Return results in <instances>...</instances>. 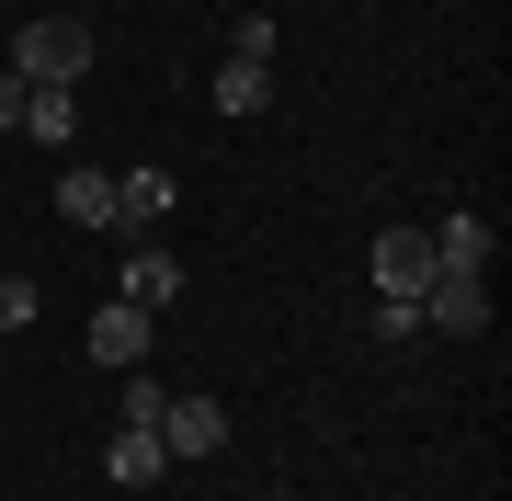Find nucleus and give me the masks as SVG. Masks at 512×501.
I'll list each match as a JSON object with an SVG mask.
<instances>
[{
    "mask_svg": "<svg viewBox=\"0 0 512 501\" xmlns=\"http://www.w3.org/2000/svg\"><path fill=\"white\" fill-rule=\"evenodd\" d=\"M12 126H23V80L0 69V137H12Z\"/></svg>",
    "mask_w": 512,
    "mask_h": 501,
    "instance_id": "nucleus-16",
    "label": "nucleus"
},
{
    "mask_svg": "<svg viewBox=\"0 0 512 501\" xmlns=\"http://www.w3.org/2000/svg\"><path fill=\"white\" fill-rule=\"evenodd\" d=\"M137 501H160V490H137Z\"/></svg>",
    "mask_w": 512,
    "mask_h": 501,
    "instance_id": "nucleus-17",
    "label": "nucleus"
},
{
    "mask_svg": "<svg viewBox=\"0 0 512 501\" xmlns=\"http://www.w3.org/2000/svg\"><path fill=\"white\" fill-rule=\"evenodd\" d=\"M262 103H274V69H262V57H228V69H217V114H228V126H251Z\"/></svg>",
    "mask_w": 512,
    "mask_h": 501,
    "instance_id": "nucleus-11",
    "label": "nucleus"
},
{
    "mask_svg": "<svg viewBox=\"0 0 512 501\" xmlns=\"http://www.w3.org/2000/svg\"><path fill=\"white\" fill-rule=\"evenodd\" d=\"M376 342H421V308H399V297H376V319H365Z\"/></svg>",
    "mask_w": 512,
    "mask_h": 501,
    "instance_id": "nucleus-14",
    "label": "nucleus"
},
{
    "mask_svg": "<svg viewBox=\"0 0 512 501\" xmlns=\"http://www.w3.org/2000/svg\"><path fill=\"white\" fill-rule=\"evenodd\" d=\"M57 217H69V228H114V171H92V160L57 171Z\"/></svg>",
    "mask_w": 512,
    "mask_h": 501,
    "instance_id": "nucleus-10",
    "label": "nucleus"
},
{
    "mask_svg": "<svg viewBox=\"0 0 512 501\" xmlns=\"http://www.w3.org/2000/svg\"><path fill=\"white\" fill-rule=\"evenodd\" d=\"M160 467H171V456H160V433L114 422V445H103V479H114V490H126V501H137V490H160Z\"/></svg>",
    "mask_w": 512,
    "mask_h": 501,
    "instance_id": "nucleus-7",
    "label": "nucleus"
},
{
    "mask_svg": "<svg viewBox=\"0 0 512 501\" xmlns=\"http://www.w3.org/2000/svg\"><path fill=\"white\" fill-rule=\"evenodd\" d=\"M80 353L126 376V365H148V353H160V319H148V308H126V297H103V308H92V342H80Z\"/></svg>",
    "mask_w": 512,
    "mask_h": 501,
    "instance_id": "nucleus-3",
    "label": "nucleus"
},
{
    "mask_svg": "<svg viewBox=\"0 0 512 501\" xmlns=\"http://www.w3.org/2000/svg\"><path fill=\"white\" fill-rule=\"evenodd\" d=\"M114 297H126V308H148V319H160L171 297H183V262H171V251H148V240H137V251H126V285H114Z\"/></svg>",
    "mask_w": 512,
    "mask_h": 501,
    "instance_id": "nucleus-9",
    "label": "nucleus"
},
{
    "mask_svg": "<svg viewBox=\"0 0 512 501\" xmlns=\"http://www.w3.org/2000/svg\"><path fill=\"white\" fill-rule=\"evenodd\" d=\"M421 240H433V274H490V217H444V228H421Z\"/></svg>",
    "mask_w": 512,
    "mask_h": 501,
    "instance_id": "nucleus-8",
    "label": "nucleus"
},
{
    "mask_svg": "<svg viewBox=\"0 0 512 501\" xmlns=\"http://www.w3.org/2000/svg\"><path fill=\"white\" fill-rule=\"evenodd\" d=\"M421 285H433V240H421V228H387L376 240V297L421 308Z\"/></svg>",
    "mask_w": 512,
    "mask_h": 501,
    "instance_id": "nucleus-4",
    "label": "nucleus"
},
{
    "mask_svg": "<svg viewBox=\"0 0 512 501\" xmlns=\"http://www.w3.org/2000/svg\"><path fill=\"white\" fill-rule=\"evenodd\" d=\"M23 319H35V285H23V274H0V342H12Z\"/></svg>",
    "mask_w": 512,
    "mask_h": 501,
    "instance_id": "nucleus-15",
    "label": "nucleus"
},
{
    "mask_svg": "<svg viewBox=\"0 0 512 501\" xmlns=\"http://www.w3.org/2000/svg\"><path fill=\"white\" fill-rule=\"evenodd\" d=\"M160 217H171V171H160V160H126V171H114V228L148 240Z\"/></svg>",
    "mask_w": 512,
    "mask_h": 501,
    "instance_id": "nucleus-5",
    "label": "nucleus"
},
{
    "mask_svg": "<svg viewBox=\"0 0 512 501\" xmlns=\"http://www.w3.org/2000/svg\"><path fill=\"white\" fill-rule=\"evenodd\" d=\"M80 69H92V23L80 12H35L12 35V80L23 92H80Z\"/></svg>",
    "mask_w": 512,
    "mask_h": 501,
    "instance_id": "nucleus-1",
    "label": "nucleus"
},
{
    "mask_svg": "<svg viewBox=\"0 0 512 501\" xmlns=\"http://www.w3.org/2000/svg\"><path fill=\"white\" fill-rule=\"evenodd\" d=\"M228 57H262V69H274V12H239L228 23Z\"/></svg>",
    "mask_w": 512,
    "mask_h": 501,
    "instance_id": "nucleus-13",
    "label": "nucleus"
},
{
    "mask_svg": "<svg viewBox=\"0 0 512 501\" xmlns=\"http://www.w3.org/2000/svg\"><path fill=\"white\" fill-rule=\"evenodd\" d=\"M421 331L478 342V331H490V274H433V285H421Z\"/></svg>",
    "mask_w": 512,
    "mask_h": 501,
    "instance_id": "nucleus-2",
    "label": "nucleus"
},
{
    "mask_svg": "<svg viewBox=\"0 0 512 501\" xmlns=\"http://www.w3.org/2000/svg\"><path fill=\"white\" fill-rule=\"evenodd\" d=\"M12 137H35V149H69L80 137V92H23V126Z\"/></svg>",
    "mask_w": 512,
    "mask_h": 501,
    "instance_id": "nucleus-12",
    "label": "nucleus"
},
{
    "mask_svg": "<svg viewBox=\"0 0 512 501\" xmlns=\"http://www.w3.org/2000/svg\"><path fill=\"white\" fill-rule=\"evenodd\" d=\"M228 445V410L217 399H171L160 410V456H217Z\"/></svg>",
    "mask_w": 512,
    "mask_h": 501,
    "instance_id": "nucleus-6",
    "label": "nucleus"
}]
</instances>
